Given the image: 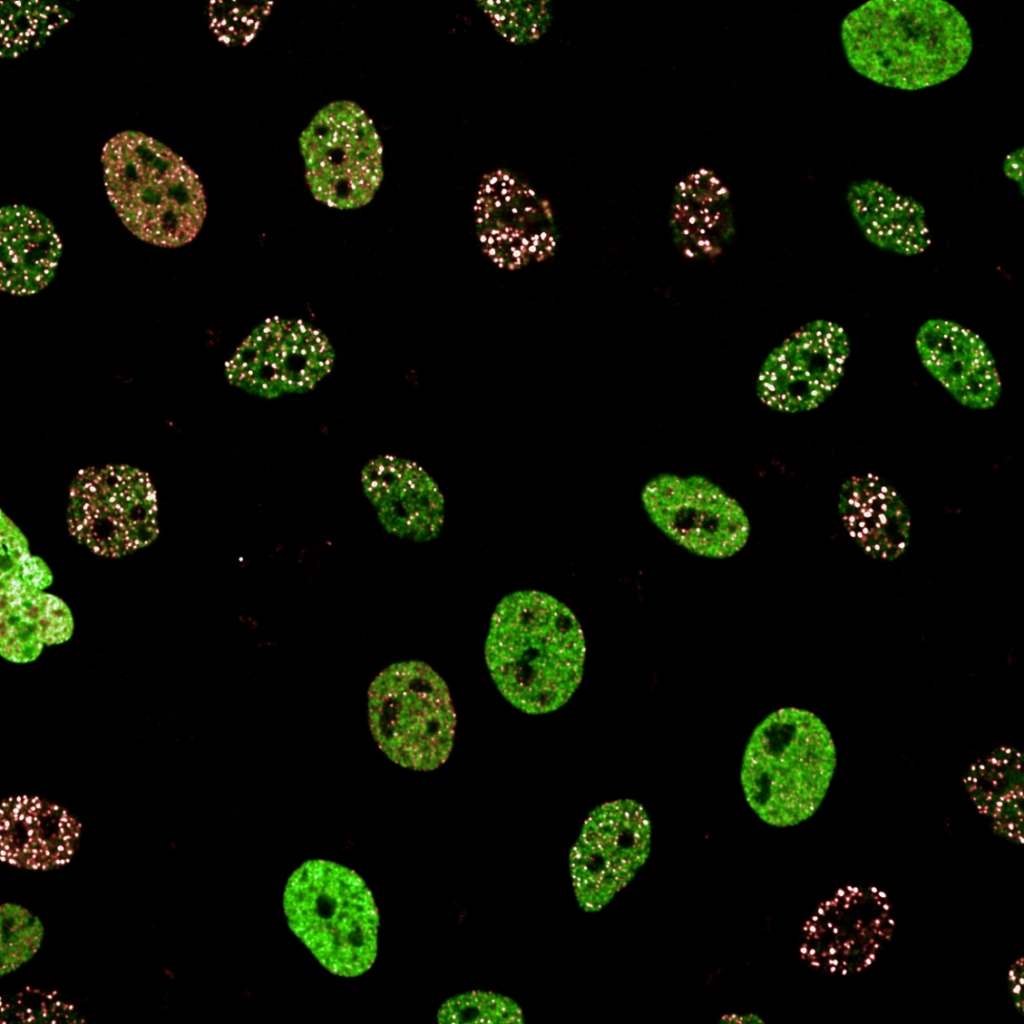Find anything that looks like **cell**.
Listing matches in <instances>:
<instances>
[{"label": "cell", "mask_w": 1024, "mask_h": 1024, "mask_svg": "<svg viewBox=\"0 0 1024 1024\" xmlns=\"http://www.w3.org/2000/svg\"><path fill=\"white\" fill-rule=\"evenodd\" d=\"M1 289L12 295H31L53 278L61 242L52 223L22 205L1 209Z\"/></svg>", "instance_id": "ac0fdd59"}, {"label": "cell", "mask_w": 1024, "mask_h": 1024, "mask_svg": "<svg viewBox=\"0 0 1024 1024\" xmlns=\"http://www.w3.org/2000/svg\"><path fill=\"white\" fill-rule=\"evenodd\" d=\"M835 767V744L821 719L808 710L781 708L754 729L742 761L741 784L761 820L794 826L819 808Z\"/></svg>", "instance_id": "277c9868"}, {"label": "cell", "mask_w": 1024, "mask_h": 1024, "mask_svg": "<svg viewBox=\"0 0 1024 1024\" xmlns=\"http://www.w3.org/2000/svg\"><path fill=\"white\" fill-rule=\"evenodd\" d=\"M916 349L926 370L962 405L993 407L1001 395L995 360L973 331L944 319L923 323Z\"/></svg>", "instance_id": "2e32d148"}, {"label": "cell", "mask_w": 1024, "mask_h": 1024, "mask_svg": "<svg viewBox=\"0 0 1024 1024\" xmlns=\"http://www.w3.org/2000/svg\"><path fill=\"white\" fill-rule=\"evenodd\" d=\"M586 646L573 612L537 590L505 596L485 643L490 675L503 697L527 714L563 706L579 686Z\"/></svg>", "instance_id": "7a4b0ae2"}, {"label": "cell", "mask_w": 1024, "mask_h": 1024, "mask_svg": "<svg viewBox=\"0 0 1024 1024\" xmlns=\"http://www.w3.org/2000/svg\"><path fill=\"white\" fill-rule=\"evenodd\" d=\"M438 1022L457 1023H523V1013L512 999L493 992L470 991L443 1003Z\"/></svg>", "instance_id": "4316f807"}, {"label": "cell", "mask_w": 1024, "mask_h": 1024, "mask_svg": "<svg viewBox=\"0 0 1024 1024\" xmlns=\"http://www.w3.org/2000/svg\"><path fill=\"white\" fill-rule=\"evenodd\" d=\"M1 1023H82L76 1007L55 992L25 988L1 998Z\"/></svg>", "instance_id": "484cf974"}, {"label": "cell", "mask_w": 1024, "mask_h": 1024, "mask_svg": "<svg viewBox=\"0 0 1024 1024\" xmlns=\"http://www.w3.org/2000/svg\"><path fill=\"white\" fill-rule=\"evenodd\" d=\"M1 975L12 972L39 949L44 929L40 920L17 904L1 906Z\"/></svg>", "instance_id": "83f0119b"}, {"label": "cell", "mask_w": 1024, "mask_h": 1024, "mask_svg": "<svg viewBox=\"0 0 1024 1024\" xmlns=\"http://www.w3.org/2000/svg\"><path fill=\"white\" fill-rule=\"evenodd\" d=\"M1021 754L1000 747L968 770L965 787L978 811L999 835L1022 843Z\"/></svg>", "instance_id": "603a6c76"}, {"label": "cell", "mask_w": 1024, "mask_h": 1024, "mask_svg": "<svg viewBox=\"0 0 1024 1024\" xmlns=\"http://www.w3.org/2000/svg\"><path fill=\"white\" fill-rule=\"evenodd\" d=\"M363 491L390 534L415 542L438 536L444 523V497L417 463L393 456L371 459L361 472Z\"/></svg>", "instance_id": "9a60e30c"}, {"label": "cell", "mask_w": 1024, "mask_h": 1024, "mask_svg": "<svg viewBox=\"0 0 1024 1024\" xmlns=\"http://www.w3.org/2000/svg\"><path fill=\"white\" fill-rule=\"evenodd\" d=\"M474 212L481 250L499 268L520 269L555 251L549 209L532 188L508 172L496 171L483 179Z\"/></svg>", "instance_id": "5bb4252c"}, {"label": "cell", "mask_w": 1024, "mask_h": 1024, "mask_svg": "<svg viewBox=\"0 0 1024 1024\" xmlns=\"http://www.w3.org/2000/svg\"><path fill=\"white\" fill-rule=\"evenodd\" d=\"M368 717L379 748L402 767L429 771L450 755L457 723L450 692L423 662L381 671L369 688Z\"/></svg>", "instance_id": "8992f818"}, {"label": "cell", "mask_w": 1024, "mask_h": 1024, "mask_svg": "<svg viewBox=\"0 0 1024 1024\" xmlns=\"http://www.w3.org/2000/svg\"><path fill=\"white\" fill-rule=\"evenodd\" d=\"M849 354V338L840 325L810 322L768 356L759 375L758 395L779 411L816 408L838 386Z\"/></svg>", "instance_id": "4fadbf2b"}, {"label": "cell", "mask_w": 1024, "mask_h": 1024, "mask_svg": "<svg viewBox=\"0 0 1024 1024\" xmlns=\"http://www.w3.org/2000/svg\"><path fill=\"white\" fill-rule=\"evenodd\" d=\"M894 928L887 895L847 886L822 903L803 927L800 953L811 966L846 975L867 968Z\"/></svg>", "instance_id": "7c38bea8"}, {"label": "cell", "mask_w": 1024, "mask_h": 1024, "mask_svg": "<svg viewBox=\"0 0 1024 1024\" xmlns=\"http://www.w3.org/2000/svg\"><path fill=\"white\" fill-rule=\"evenodd\" d=\"M846 200L862 234L875 246L905 256L930 246L925 210L914 198L878 180L862 179L849 185Z\"/></svg>", "instance_id": "d6986e66"}, {"label": "cell", "mask_w": 1024, "mask_h": 1024, "mask_svg": "<svg viewBox=\"0 0 1024 1024\" xmlns=\"http://www.w3.org/2000/svg\"><path fill=\"white\" fill-rule=\"evenodd\" d=\"M840 514L856 543L874 558L893 560L905 550L909 517L898 494L873 475L853 477L840 492Z\"/></svg>", "instance_id": "ffe728a7"}, {"label": "cell", "mask_w": 1024, "mask_h": 1024, "mask_svg": "<svg viewBox=\"0 0 1024 1024\" xmlns=\"http://www.w3.org/2000/svg\"><path fill=\"white\" fill-rule=\"evenodd\" d=\"M67 521L71 535L100 556L132 553L159 532L154 485L128 465L83 469L71 483Z\"/></svg>", "instance_id": "ba28073f"}, {"label": "cell", "mask_w": 1024, "mask_h": 1024, "mask_svg": "<svg viewBox=\"0 0 1024 1024\" xmlns=\"http://www.w3.org/2000/svg\"><path fill=\"white\" fill-rule=\"evenodd\" d=\"M103 178L117 215L136 237L176 248L191 242L206 216L197 174L170 148L135 131L112 137L102 151Z\"/></svg>", "instance_id": "3957f363"}, {"label": "cell", "mask_w": 1024, "mask_h": 1024, "mask_svg": "<svg viewBox=\"0 0 1024 1024\" xmlns=\"http://www.w3.org/2000/svg\"><path fill=\"white\" fill-rule=\"evenodd\" d=\"M0 514L1 588L48 587L52 582L48 566L31 555L25 536L2 511Z\"/></svg>", "instance_id": "d4e9b609"}, {"label": "cell", "mask_w": 1024, "mask_h": 1024, "mask_svg": "<svg viewBox=\"0 0 1024 1024\" xmlns=\"http://www.w3.org/2000/svg\"><path fill=\"white\" fill-rule=\"evenodd\" d=\"M840 35L857 73L909 91L954 77L973 49L968 21L940 0L868 1L847 14Z\"/></svg>", "instance_id": "6da1fadb"}, {"label": "cell", "mask_w": 1024, "mask_h": 1024, "mask_svg": "<svg viewBox=\"0 0 1024 1024\" xmlns=\"http://www.w3.org/2000/svg\"><path fill=\"white\" fill-rule=\"evenodd\" d=\"M283 908L290 929L331 973L355 977L374 963L379 914L355 871L328 860L304 862L287 881Z\"/></svg>", "instance_id": "5b68a950"}, {"label": "cell", "mask_w": 1024, "mask_h": 1024, "mask_svg": "<svg viewBox=\"0 0 1024 1024\" xmlns=\"http://www.w3.org/2000/svg\"><path fill=\"white\" fill-rule=\"evenodd\" d=\"M496 29L508 40L524 43L538 38L546 29L549 13L544 2H481Z\"/></svg>", "instance_id": "f1b7e54d"}, {"label": "cell", "mask_w": 1024, "mask_h": 1024, "mask_svg": "<svg viewBox=\"0 0 1024 1024\" xmlns=\"http://www.w3.org/2000/svg\"><path fill=\"white\" fill-rule=\"evenodd\" d=\"M650 846L651 824L640 803L620 799L596 807L569 857L580 907L596 912L606 906L646 862Z\"/></svg>", "instance_id": "9c48e42d"}, {"label": "cell", "mask_w": 1024, "mask_h": 1024, "mask_svg": "<svg viewBox=\"0 0 1024 1024\" xmlns=\"http://www.w3.org/2000/svg\"><path fill=\"white\" fill-rule=\"evenodd\" d=\"M235 3L210 2L208 15L210 27L218 39L226 44L243 43L251 31L258 27L259 19H250L258 8H243Z\"/></svg>", "instance_id": "f546056e"}, {"label": "cell", "mask_w": 1024, "mask_h": 1024, "mask_svg": "<svg viewBox=\"0 0 1024 1024\" xmlns=\"http://www.w3.org/2000/svg\"><path fill=\"white\" fill-rule=\"evenodd\" d=\"M642 502L666 536L697 555L730 557L748 540L744 510L706 478L661 474L645 485Z\"/></svg>", "instance_id": "30bf717a"}, {"label": "cell", "mask_w": 1024, "mask_h": 1024, "mask_svg": "<svg viewBox=\"0 0 1024 1024\" xmlns=\"http://www.w3.org/2000/svg\"><path fill=\"white\" fill-rule=\"evenodd\" d=\"M81 824L62 807L34 796H14L0 810L1 859L33 870L59 868L74 855Z\"/></svg>", "instance_id": "e0dca14e"}, {"label": "cell", "mask_w": 1024, "mask_h": 1024, "mask_svg": "<svg viewBox=\"0 0 1024 1024\" xmlns=\"http://www.w3.org/2000/svg\"><path fill=\"white\" fill-rule=\"evenodd\" d=\"M334 351L318 329L296 320L273 318L258 326L226 364L231 384L274 398L311 390L332 369Z\"/></svg>", "instance_id": "8fae6325"}, {"label": "cell", "mask_w": 1024, "mask_h": 1024, "mask_svg": "<svg viewBox=\"0 0 1024 1024\" xmlns=\"http://www.w3.org/2000/svg\"><path fill=\"white\" fill-rule=\"evenodd\" d=\"M299 142L306 181L318 201L338 209L370 202L383 178L382 145L360 106L351 101L328 104Z\"/></svg>", "instance_id": "52a82bcc"}, {"label": "cell", "mask_w": 1024, "mask_h": 1024, "mask_svg": "<svg viewBox=\"0 0 1024 1024\" xmlns=\"http://www.w3.org/2000/svg\"><path fill=\"white\" fill-rule=\"evenodd\" d=\"M0 652L10 661L35 660L44 644H61L73 633V618L58 597L39 589L0 588Z\"/></svg>", "instance_id": "44dd1931"}, {"label": "cell", "mask_w": 1024, "mask_h": 1024, "mask_svg": "<svg viewBox=\"0 0 1024 1024\" xmlns=\"http://www.w3.org/2000/svg\"><path fill=\"white\" fill-rule=\"evenodd\" d=\"M672 226L679 248L689 257L715 254L728 236L731 212L728 193L707 171L686 177L672 208Z\"/></svg>", "instance_id": "7402d4cb"}, {"label": "cell", "mask_w": 1024, "mask_h": 1024, "mask_svg": "<svg viewBox=\"0 0 1024 1024\" xmlns=\"http://www.w3.org/2000/svg\"><path fill=\"white\" fill-rule=\"evenodd\" d=\"M72 14L51 2H1V56L13 58L41 45Z\"/></svg>", "instance_id": "cb8c5ba5"}, {"label": "cell", "mask_w": 1024, "mask_h": 1024, "mask_svg": "<svg viewBox=\"0 0 1024 1024\" xmlns=\"http://www.w3.org/2000/svg\"><path fill=\"white\" fill-rule=\"evenodd\" d=\"M1004 171L1007 177L1022 185V148L1009 154L1004 161Z\"/></svg>", "instance_id": "4dcf8cb0"}]
</instances>
